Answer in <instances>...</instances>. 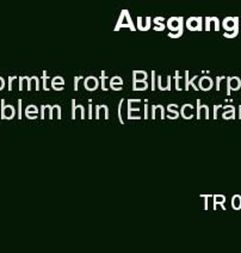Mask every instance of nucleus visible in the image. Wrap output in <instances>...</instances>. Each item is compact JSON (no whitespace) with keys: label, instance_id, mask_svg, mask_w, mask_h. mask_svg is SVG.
<instances>
[{"label":"nucleus","instance_id":"f257e3e1","mask_svg":"<svg viewBox=\"0 0 241 253\" xmlns=\"http://www.w3.org/2000/svg\"><path fill=\"white\" fill-rule=\"evenodd\" d=\"M16 115V110L12 105H5V99H1V119L11 120Z\"/></svg>","mask_w":241,"mask_h":253},{"label":"nucleus","instance_id":"f03ea898","mask_svg":"<svg viewBox=\"0 0 241 253\" xmlns=\"http://www.w3.org/2000/svg\"><path fill=\"white\" fill-rule=\"evenodd\" d=\"M98 85H99V82L96 77H87L84 82L85 88L87 91H91V92L96 91L97 88H98Z\"/></svg>","mask_w":241,"mask_h":253},{"label":"nucleus","instance_id":"7ed1b4c3","mask_svg":"<svg viewBox=\"0 0 241 253\" xmlns=\"http://www.w3.org/2000/svg\"><path fill=\"white\" fill-rule=\"evenodd\" d=\"M203 116H204L205 120L209 119V108L208 105H202L201 104V100L197 99V120H201L203 119Z\"/></svg>","mask_w":241,"mask_h":253},{"label":"nucleus","instance_id":"20e7f679","mask_svg":"<svg viewBox=\"0 0 241 253\" xmlns=\"http://www.w3.org/2000/svg\"><path fill=\"white\" fill-rule=\"evenodd\" d=\"M214 82L211 78L209 77H202L199 82V88L202 91H209L211 87H213Z\"/></svg>","mask_w":241,"mask_h":253},{"label":"nucleus","instance_id":"39448f33","mask_svg":"<svg viewBox=\"0 0 241 253\" xmlns=\"http://www.w3.org/2000/svg\"><path fill=\"white\" fill-rule=\"evenodd\" d=\"M192 110H194V106L191 104H184L180 109V115L183 116V119L185 120H191L194 117V114H192Z\"/></svg>","mask_w":241,"mask_h":253},{"label":"nucleus","instance_id":"423d86ee","mask_svg":"<svg viewBox=\"0 0 241 253\" xmlns=\"http://www.w3.org/2000/svg\"><path fill=\"white\" fill-rule=\"evenodd\" d=\"M148 88L147 80H133L134 91H145Z\"/></svg>","mask_w":241,"mask_h":253},{"label":"nucleus","instance_id":"0eeeda50","mask_svg":"<svg viewBox=\"0 0 241 253\" xmlns=\"http://www.w3.org/2000/svg\"><path fill=\"white\" fill-rule=\"evenodd\" d=\"M104 114V119L109 120V108L107 105H97L96 106V114H94V117L97 120L100 119V114Z\"/></svg>","mask_w":241,"mask_h":253},{"label":"nucleus","instance_id":"6e6552de","mask_svg":"<svg viewBox=\"0 0 241 253\" xmlns=\"http://www.w3.org/2000/svg\"><path fill=\"white\" fill-rule=\"evenodd\" d=\"M197 77H199V76H195V77L192 78V79L190 80V79H189V72H188V71L185 72V88H184L185 91H189V87H190V86H192V87H194L195 91H200L199 87H197L196 84H195V82H194V80L196 79Z\"/></svg>","mask_w":241,"mask_h":253},{"label":"nucleus","instance_id":"1a4fd4ad","mask_svg":"<svg viewBox=\"0 0 241 253\" xmlns=\"http://www.w3.org/2000/svg\"><path fill=\"white\" fill-rule=\"evenodd\" d=\"M37 113H39V109H37L36 105H29L27 110H25V115L30 120H35L37 117Z\"/></svg>","mask_w":241,"mask_h":253},{"label":"nucleus","instance_id":"9d476101","mask_svg":"<svg viewBox=\"0 0 241 253\" xmlns=\"http://www.w3.org/2000/svg\"><path fill=\"white\" fill-rule=\"evenodd\" d=\"M188 28L190 30H200L201 29V18H190L188 21Z\"/></svg>","mask_w":241,"mask_h":253},{"label":"nucleus","instance_id":"9b49d317","mask_svg":"<svg viewBox=\"0 0 241 253\" xmlns=\"http://www.w3.org/2000/svg\"><path fill=\"white\" fill-rule=\"evenodd\" d=\"M238 19L235 21V18H227L223 23V27L226 28V30H233V29H237L238 27Z\"/></svg>","mask_w":241,"mask_h":253},{"label":"nucleus","instance_id":"f8f14e48","mask_svg":"<svg viewBox=\"0 0 241 253\" xmlns=\"http://www.w3.org/2000/svg\"><path fill=\"white\" fill-rule=\"evenodd\" d=\"M141 114L140 109H128V120H140Z\"/></svg>","mask_w":241,"mask_h":253},{"label":"nucleus","instance_id":"ddd939ff","mask_svg":"<svg viewBox=\"0 0 241 253\" xmlns=\"http://www.w3.org/2000/svg\"><path fill=\"white\" fill-rule=\"evenodd\" d=\"M168 27H170L171 30L182 29V18H172L170 23H168Z\"/></svg>","mask_w":241,"mask_h":253},{"label":"nucleus","instance_id":"4468645a","mask_svg":"<svg viewBox=\"0 0 241 253\" xmlns=\"http://www.w3.org/2000/svg\"><path fill=\"white\" fill-rule=\"evenodd\" d=\"M229 82H231V88L233 91H238L240 88V86H241V82H240V79L238 77H233V78H231L229 77Z\"/></svg>","mask_w":241,"mask_h":253},{"label":"nucleus","instance_id":"2eb2a0df","mask_svg":"<svg viewBox=\"0 0 241 253\" xmlns=\"http://www.w3.org/2000/svg\"><path fill=\"white\" fill-rule=\"evenodd\" d=\"M147 72L145 71H134L133 80H147Z\"/></svg>","mask_w":241,"mask_h":253},{"label":"nucleus","instance_id":"dca6fc26","mask_svg":"<svg viewBox=\"0 0 241 253\" xmlns=\"http://www.w3.org/2000/svg\"><path fill=\"white\" fill-rule=\"evenodd\" d=\"M77 114L80 115V119L84 120L85 119V110H84V106L82 105H77L76 106V111H74V114L72 115V119L76 120L77 119Z\"/></svg>","mask_w":241,"mask_h":253},{"label":"nucleus","instance_id":"f3484780","mask_svg":"<svg viewBox=\"0 0 241 253\" xmlns=\"http://www.w3.org/2000/svg\"><path fill=\"white\" fill-rule=\"evenodd\" d=\"M232 208L235 209V211H239L241 208V196L240 195H235L232 198Z\"/></svg>","mask_w":241,"mask_h":253},{"label":"nucleus","instance_id":"a211bd4d","mask_svg":"<svg viewBox=\"0 0 241 253\" xmlns=\"http://www.w3.org/2000/svg\"><path fill=\"white\" fill-rule=\"evenodd\" d=\"M140 103L141 99H128V109H140Z\"/></svg>","mask_w":241,"mask_h":253},{"label":"nucleus","instance_id":"6ab92c4d","mask_svg":"<svg viewBox=\"0 0 241 253\" xmlns=\"http://www.w3.org/2000/svg\"><path fill=\"white\" fill-rule=\"evenodd\" d=\"M51 113H53V116L54 115H56L57 120H61V106L57 104L53 105V108H51Z\"/></svg>","mask_w":241,"mask_h":253},{"label":"nucleus","instance_id":"aec40b11","mask_svg":"<svg viewBox=\"0 0 241 253\" xmlns=\"http://www.w3.org/2000/svg\"><path fill=\"white\" fill-rule=\"evenodd\" d=\"M222 119L225 120H232L235 119V109H232V110H227L222 114Z\"/></svg>","mask_w":241,"mask_h":253},{"label":"nucleus","instance_id":"412c9836","mask_svg":"<svg viewBox=\"0 0 241 253\" xmlns=\"http://www.w3.org/2000/svg\"><path fill=\"white\" fill-rule=\"evenodd\" d=\"M100 80H102V90L103 91H108L109 90V87L107 85L108 77L105 76V72H102V77H100Z\"/></svg>","mask_w":241,"mask_h":253},{"label":"nucleus","instance_id":"4be33fe9","mask_svg":"<svg viewBox=\"0 0 241 253\" xmlns=\"http://www.w3.org/2000/svg\"><path fill=\"white\" fill-rule=\"evenodd\" d=\"M123 104H124V98H122L120 100V104H119V120H120V122L122 123H124V120H123V116H122V106H123Z\"/></svg>","mask_w":241,"mask_h":253},{"label":"nucleus","instance_id":"5701e85b","mask_svg":"<svg viewBox=\"0 0 241 253\" xmlns=\"http://www.w3.org/2000/svg\"><path fill=\"white\" fill-rule=\"evenodd\" d=\"M51 85H65V80L62 77H55L51 80Z\"/></svg>","mask_w":241,"mask_h":253},{"label":"nucleus","instance_id":"b1692460","mask_svg":"<svg viewBox=\"0 0 241 253\" xmlns=\"http://www.w3.org/2000/svg\"><path fill=\"white\" fill-rule=\"evenodd\" d=\"M110 85H123V80L120 77H113L110 80Z\"/></svg>","mask_w":241,"mask_h":253},{"label":"nucleus","instance_id":"393cba45","mask_svg":"<svg viewBox=\"0 0 241 253\" xmlns=\"http://www.w3.org/2000/svg\"><path fill=\"white\" fill-rule=\"evenodd\" d=\"M225 202H226V197L225 196H220V195H215V196H214V204L225 203Z\"/></svg>","mask_w":241,"mask_h":253},{"label":"nucleus","instance_id":"a878e982","mask_svg":"<svg viewBox=\"0 0 241 253\" xmlns=\"http://www.w3.org/2000/svg\"><path fill=\"white\" fill-rule=\"evenodd\" d=\"M157 90V80H156V72H152V91Z\"/></svg>","mask_w":241,"mask_h":253},{"label":"nucleus","instance_id":"bb28decb","mask_svg":"<svg viewBox=\"0 0 241 253\" xmlns=\"http://www.w3.org/2000/svg\"><path fill=\"white\" fill-rule=\"evenodd\" d=\"M174 78H176V90L182 91V88H180V86H179V82H180V79H182L179 76V72H176V77Z\"/></svg>","mask_w":241,"mask_h":253},{"label":"nucleus","instance_id":"cd10ccee","mask_svg":"<svg viewBox=\"0 0 241 253\" xmlns=\"http://www.w3.org/2000/svg\"><path fill=\"white\" fill-rule=\"evenodd\" d=\"M47 73L45 72H43V78H42V83H43V90L44 91H48V87H47Z\"/></svg>","mask_w":241,"mask_h":253},{"label":"nucleus","instance_id":"c85d7f7f","mask_svg":"<svg viewBox=\"0 0 241 253\" xmlns=\"http://www.w3.org/2000/svg\"><path fill=\"white\" fill-rule=\"evenodd\" d=\"M158 111H159V113L161 114L160 119L165 120V109H163L162 105H157V113H158Z\"/></svg>","mask_w":241,"mask_h":253},{"label":"nucleus","instance_id":"c756f323","mask_svg":"<svg viewBox=\"0 0 241 253\" xmlns=\"http://www.w3.org/2000/svg\"><path fill=\"white\" fill-rule=\"evenodd\" d=\"M178 117H179V113L178 111H171V114L167 115V119L170 120H176Z\"/></svg>","mask_w":241,"mask_h":253},{"label":"nucleus","instance_id":"7c9ffc66","mask_svg":"<svg viewBox=\"0 0 241 253\" xmlns=\"http://www.w3.org/2000/svg\"><path fill=\"white\" fill-rule=\"evenodd\" d=\"M88 119H92V99L88 100Z\"/></svg>","mask_w":241,"mask_h":253},{"label":"nucleus","instance_id":"2f4dec72","mask_svg":"<svg viewBox=\"0 0 241 253\" xmlns=\"http://www.w3.org/2000/svg\"><path fill=\"white\" fill-rule=\"evenodd\" d=\"M225 79L223 77H217L216 78V90L220 91L221 90V83H222V80Z\"/></svg>","mask_w":241,"mask_h":253},{"label":"nucleus","instance_id":"473e14b6","mask_svg":"<svg viewBox=\"0 0 241 253\" xmlns=\"http://www.w3.org/2000/svg\"><path fill=\"white\" fill-rule=\"evenodd\" d=\"M22 99L18 100V119L21 120L22 119Z\"/></svg>","mask_w":241,"mask_h":253},{"label":"nucleus","instance_id":"72a5a7b5","mask_svg":"<svg viewBox=\"0 0 241 253\" xmlns=\"http://www.w3.org/2000/svg\"><path fill=\"white\" fill-rule=\"evenodd\" d=\"M157 119V105L152 106V120Z\"/></svg>","mask_w":241,"mask_h":253},{"label":"nucleus","instance_id":"f704fd0d","mask_svg":"<svg viewBox=\"0 0 241 253\" xmlns=\"http://www.w3.org/2000/svg\"><path fill=\"white\" fill-rule=\"evenodd\" d=\"M82 77H76L74 78V91H78V83H79V80L81 79Z\"/></svg>","mask_w":241,"mask_h":253},{"label":"nucleus","instance_id":"c9c22d12","mask_svg":"<svg viewBox=\"0 0 241 253\" xmlns=\"http://www.w3.org/2000/svg\"><path fill=\"white\" fill-rule=\"evenodd\" d=\"M145 119H148V99H145Z\"/></svg>","mask_w":241,"mask_h":253},{"label":"nucleus","instance_id":"e433bc0d","mask_svg":"<svg viewBox=\"0 0 241 253\" xmlns=\"http://www.w3.org/2000/svg\"><path fill=\"white\" fill-rule=\"evenodd\" d=\"M177 109H178L177 104H170L167 106V110L170 111V113H171V111H177Z\"/></svg>","mask_w":241,"mask_h":253},{"label":"nucleus","instance_id":"4c0bfd02","mask_svg":"<svg viewBox=\"0 0 241 253\" xmlns=\"http://www.w3.org/2000/svg\"><path fill=\"white\" fill-rule=\"evenodd\" d=\"M123 85H110V88L114 91H120L122 90Z\"/></svg>","mask_w":241,"mask_h":253},{"label":"nucleus","instance_id":"58836bf2","mask_svg":"<svg viewBox=\"0 0 241 253\" xmlns=\"http://www.w3.org/2000/svg\"><path fill=\"white\" fill-rule=\"evenodd\" d=\"M51 87H53V90H55V91L64 90V85H51Z\"/></svg>","mask_w":241,"mask_h":253},{"label":"nucleus","instance_id":"ea45409f","mask_svg":"<svg viewBox=\"0 0 241 253\" xmlns=\"http://www.w3.org/2000/svg\"><path fill=\"white\" fill-rule=\"evenodd\" d=\"M33 78H34V80H35V90L40 91V80H39V78H37V77H33Z\"/></svg>","mask_w":241,"mask_h":253},{"label":"nucleus","instance_id":"a19ab883","mask_svg":"<svg viewBox=\"0 0 241 253\" xmlns=\"http://www.w3.org/2000/svg\"><path fill=\"white\" fill-rule=\"evenodd\" d=\"M14 77H10L8 78V91H12V83H13Z\"/></svg>","mask_w":241,"mask_h":253},{"label":"nucleus","instance_id":"79ce46f5","mask_svg":"<svg viewBox=\"0 0 241 253\" xmlns=\"http://www.w3.org/2000/svg\"><path fill=\"white\" fill-rule=\"evenodd\" d=\"M220 108H222V105H215L214 106V120L217 117V110H219Z\"/></svg>","mask_w":241,"mask_h":253},{"label":"nucleus","instance_id":"37998d69","mask_svg":"<svg viewBox=\"0 0 241 253\" xmlns=\"http://www.w3.org/2000/svg\"><path fill=\"white\" fill-rule=\"evenodd\" d=\"M24 80H25V77L19 78V90L21 91H23V83H24Z\"/></svg>","mask_w":241,"mask_h":253},{"label":"nucleus","instance_id":"c03bdc74","mask_svg":"<svg viewBox=\"0 0 241 253\" xmlns=\"http://www.w3.org/2000/svg\"><path fill=\"white\" fill-rule=\"evenodd\" d=\"M4 87H5V82H4V79L0 77V91H1Z\"/></svg>","mask_w":241,"mask_h":253},{"label":"nucleus","instance_id":"a18cd8bd","mask_svg":"<svg viewBox=\"0 0 241 253\" xmlns=\"http://www.w3.org/2000/svg\"><path fill=\"white\" fill-rule=\"evenodd\" d=\"M225 111H227V110H232V109H234V106L233 105H227V106H225Z\"/></svg>","mask_w":241,"mask_h":253},{"label":"nucleus","instance_id":"49530a36","mask_svg":"<svg viewBox=\"0 0 241 253\" xmlns=\"http://www.w3.org/2000/svg\"><path fill=\"white\" fill-rule=\"evenodd\" d=\"M239 119H241V105L239 106Z\"/></svg>","mask_w":241,"mask_h":253}]
</instances>
